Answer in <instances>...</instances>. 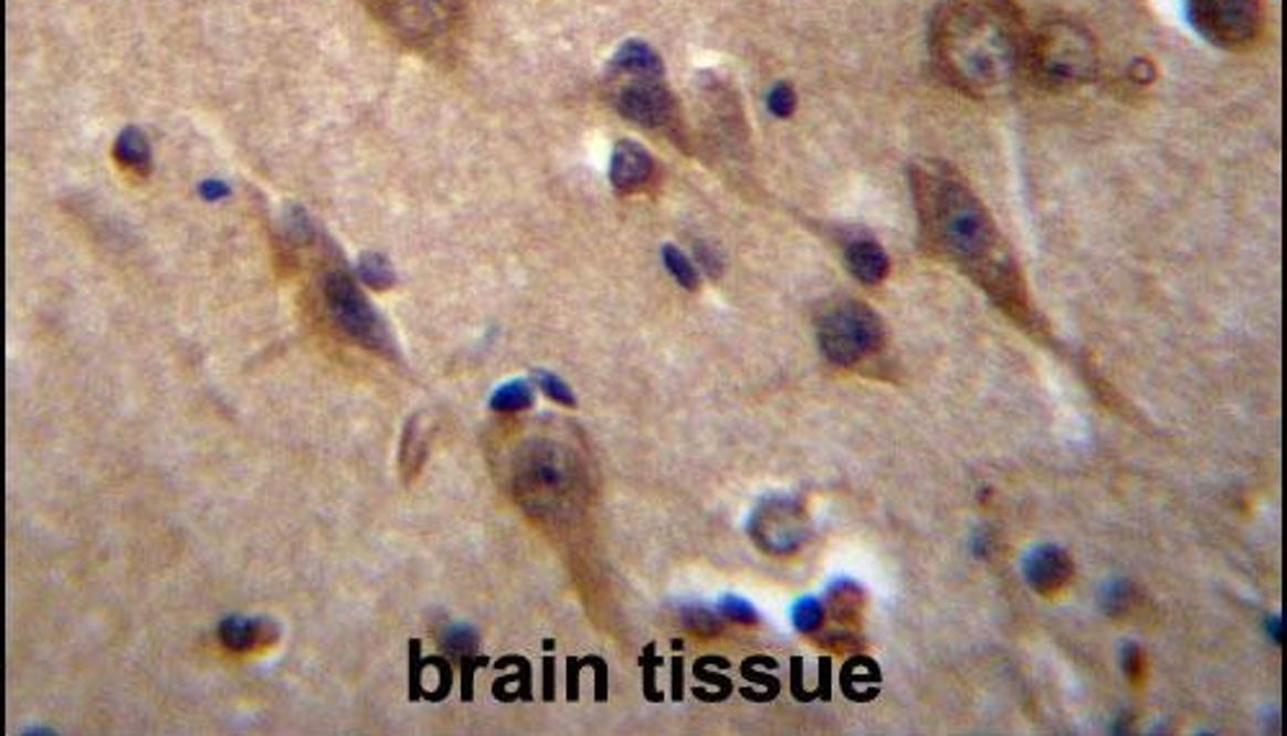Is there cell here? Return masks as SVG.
<instances>
[{"label": "cell", "instance_id": "1", "mask_svg": "<svg viewBox=\"0 0 1287 736\" xmlns=\"http://www.w3.org/2000/svg\"><path fill=\"white\" fill-rule=\"evenodd\" d=\"M925 245L969 273L1004 309L1025 307V286L1008 242L979 196L956 170L925 162L911 170Z\"/></svg>", "mask_w": 1287, "mask_h": 736}, {"label": "cell", "instance_id": "2", "mask_svg": "<svg viewBox=\"0 0 1287 736\" xmlns=\"http://www.w3.org/2000/svg\"><path fill=\"white\" fill-rule=\"evenodd\" d=\"M930 54L940 75L969 98H994L1027 62L1017 0H940L930 19Z\"/></svg>", "mask_w": 1287, "mask_h": 736}, {"label": "cell", "instance_id": "3", "mask_svg": "<svg viewBox=\"0 0 1287 736\" xmlns=\"http://www.w3.org/2000/svg\"><path fill=\"white\" fill-rule=\"evenodd\" d=\"M397 42L431 60L451 57L464 42L470 0H366Z\"/></svg>", "mask_w": 1287, "mask_h": 736}, {"label": "cell", "instance_id": "4", "mask_svg": "<svg viewBox=\"0 0 1287 736\" xmlns=\"http://www.w3.org/2000/svg\"><path fill=\"white\" fill-rule=\"evenodd\" d=\"M572 453L553 441H534L520 451L515 492L528 513L561 515L574 503L582 476Z\"/></svg>", "mask_w": 1287, "mask_h": 736}, {"label": "cell", "instance_id": "5", "mask_svg": "<svg viewBox=\"0 0 1287 736\" xmlns=\"http://www.w3.org/2000/svg\"><path fill=\"white\" fill-rule=\"evenodd\" d=\"M1027 62L1037 83L1066 91L1087 83L1097 70V50L1087 31L1068 21H1053L1027 42Z\"/></svg>", "mask_w": 1287, "mask_h": 736}, {"label": "cell", "instance_id": "6", "mask_svg": "<svg viewBox=\"0 0 1287 736\" xmlns=\"http://www.w3.org/2000/svg\"><path fill=\"white\" fill-rule=\"evenodd\" d=\"M1192 27L1207 42L1231 52H1244L1262 39V0H1184Z\"/></svg>", "mask_w": 1287, "mask_h": 736}, {"label": "cell", "instance_id": "7", "mask_svg": "<svg viewBox=\"0 0 1287 736\" xmlns=\"http://www.w3.org/2000/svg\"><path fill=\"white\" fill-rule=\"evenodd\" d=\"M323 299L327 307V315L335 323V327L350 338L358 346L371 350H392V340L384 323H381L377 312L366 299L350 273L342 269H330L323 278Z\"/></svg>", "mask_w": 1287, "mask_h": 736}, {"label": "cell", "instance_id": "8", "mask_svg": "<svg viewBox=\"0 0 1287 736\" xmlns=\"http://www.w3.org/2000/svg\"><path fill=\"white\" fill-rule=\"evenodd\" d=\"M884 340V327L876 312L863 302H845L832 307L819 323V348L837 366H855L873 354Z\"/></svg>", "mask_w": 1287, "mask_h": 736}, {"label": "cell", "instance_id": "9", "mask_svg": "<svg viewBox=\"0 0 1287 736\" xmlns=\"http://www.w3.org/2000/svg\"><path fill=\"white\" fill-rule=\"evenodd\" d=\"M615 83L613 104L629 122L646 129H675L677 101L665 85V73H608Z\"/></svg>", "mask_w": 1287, "mask_h": 736}, {"label": "cell", "instance_id": "10", "mask_svg": "<svg viewBox=\"0 0 1287 736\" xmlns=\"http://www.w3.org/2000/svg\"><path fill=\"white\" fill-rule=\"evenodd\" d=\"M752 542L766 554L788 556L799 551L809 538V515L793 497H768L747 523Z\"/></svg>", "mask_w": 1287, "mask_h": 736}, {"label": "cell", "instance_id": "11", "mask_svg": "<svg viewBox=\"0 0 1287 736\" xmlns=\"http://www.w3.org/2000/svg\"><path fill=\"white\" fill-rule=\"evenodd\" d=\"M1072 571L1074 569L1068 554L1053 544L1035 546L1023 559L1025 582L1043 598H1051V595L1064 590L1068 579H1072Z\"/></svg>", "mask_w": 1287, "mask_h": 736}, {"label": "cell", "instance_id": "12", "mask_svg": "<svg viewBox=\"0 0 1287 736\" xmlns=\"http://www.w3.org/2000/svg\"><path fill=\"white\" fill-rule=\"evenodd\" d=\"M652 174L654 160L642 145L631 143V139H623V143L615 145L611 158V183L619 191H636V188L650 183Z\"/></svg>", "mask_w": 1287, "mask_h": 736}, {"label": "cell", "instance_id": "13", "mask_svg": "<svg viewBox=\"0 0 1287 736\" xmlns=\"http://www.w3.org/2000/svg\"><path fill=\"white\" fill-rule=\"evenodd\" d=\"M845 263L850 273L863 284L876 286L888 276V255L873 238H853L845 245Z\"/></svg>", "mask_w": 1287, "mask_h": 736}, {"label": "cell", "instance_id": "14", "mask_svg": "<svg viewBox=\"0 0 1287 736\" xmlns=\"http://www.w3.org/2000/svg\"><path fill=\"white\" fill-rule=\"evenodd\" d=\"M220 639L230 652H251L261 641L276 639V629H271L263 618L230 616L220 623Z\"/></svg>", "mask_w": 1287, "mask_h": 736}, {"label": "cell", "instance_id": "15", "mask_svg": "<svg viewBox=\"0 0 1287 736\" xmlns=\"http://www.w3.org/2000/svg\"><path fill=\"white\" fill-rule=\"evenodd\" d=\"M425 422H428L425 414H415V418L408 422V428H404L400 464H402V472L408 476H415L420 472V466H423L425 456H428V441H431V430L425 428Z\"/></svg>", "mask_w": 1287, "mask_h": 736}, {"label": "cell", "instance_id": "16", "mask_svg": "<svg viewBox=\"0 0 1287 736\" xmlns=\"http://www.w3.org/2000/svg\"><path fill=\"white\" fill-rule=\"evenodd\" d=\"M114 158L116 162H122L124 168L129 170H137V174H150V166H152V155H150V145H147V139L143 132L137 127H129L124 129L119 139H116L114 145Z\"/></svg>", "mask_w": 1287, "mask_h": 736}, {"label": "cell", "instance_id": "17", "mask_svg": "<svg viewBox=\"0 0 1287 736\" xmlns=\"http://www.w3.org/2000/svg\"><path fill=\"white\" fill-rule=\"evenodd\" d=\"M534 404V387L528 379H513L497 387L489 397V407L495 412H520Z\"/></svg>", "mask_w": 1287, "mask_h": 736}, {"label": "cell", "instance_id": "18", "mask_svg": "<svg viewBox=\"0 0 1287 736\" xmlns=\"http://www.w3.org/2000/svg\"><path fill=\"white\" fill-rule=\"evenodd\" d=\"M356 271L358 278H361L369 288H377V292H387V288H392L397 281L392 263H389L381 253H363L358 257Z\"/></svg>", "mask_w": 1287, "mask_h": 736}, {"label": "cell", "instance_id": "19", "mask_svg": "<svg viewBox=\"0 0 1287 736\" xmlns=\"http://www.w3.org/2000/svg\"><path fill=\"white\" fill-rule=\"evenodd\" d=\"M662 261H665V269L669 271V276H673L677 284L683 288H688V292H696L700 278H698V271L696 265L690 263V257H685V253H681L675 245H665L662 248Z\"/></svg>", "mask_w": 1287, "mask_h": 736}, {"label": "cell", "instance_id": "20", "mask_svg": "<svg viewBox=\"0 0 1287 736\" xmlns=\"http://www.w3.org/2000/svg\"><path fill=\"white\" fill-rule=\"evenodd\" d=\"M791 623L795 631L814 633L824 623V606L816 598H811V595H803V598L793 602Z\"/></svg>", "mask_w": 1287, "mask_h": 736}, {"label": "cell", "instance_id": "21", "mask_svg": "<svg viewBox=\"0 0 1287 736\" xmlns=\"http://www.w3.org/2000/svg\"><path fill=\"white\" fill-rule=\"evenodd\" d=\"M441 644L446 646L451 654H458V656H470V654L477 652L479 637H477V631L472 629V625H466V623H454V625H449L446 631H443V637H441Z\"/></svg>", "mask_w": 1287, "mask_h": 736}, {"label": "cell", "instance_id": "22", "mask_svg": "<svg viewBox=\"0 0 1287 736\" xmlns=\"http://www.w3.org/2000/svg\"><path fill=\"white\" fill-rule=\"evenodd\" d=\"M1130 598H1133V590H1130V585L1126 582V579H1112V582H1107L1103 587V592H1099V602H1103V608L1110 616L1126 613V608L1130 606Z\"/></svg>", "mask_w": 1287, "mask_h": 736}, {"label": "cell", "instance_id": "23", "mask_svg": "<svg viewBox=\"0 0 1287 736\" xmlns=\"http://www.w3.org/2000/svg\"><path fill=\"white\" fill-rule=\"evenodd\" d=\"M534 376H536V383H538V387H541L544 395L549 397V399H553V402H559V404H565V407H574L577 404L574 391L569 389V383L561 381L557 374L546 371V368H538V371Z\"/></svg>", "mask_w": 1287, "mask_h": 736}, {"label": "cell", "instance_id": "24", "mask_svg": "<svg viewBox=\"0 0 1287 736\" xmlns=\"http://www.w3.org/2000/svg\"><path fill=\"white\" fill-rule=\"evenodd\" d=\"M681 621L685 629L696 631V633H706V637H711V633H719V618H716L711 610L704 608V606H683L681 608Z\"/></svg>", "mask_w": 1287, "mask_h": 736}, {"label": "cell", "instance_id": "25", "mask_svg": "<svg viewBox=\"0 0 1287 736\" xmlns=\"http://www.w3.org/2000/svg\"><path fill=\"white\" fill-rule=\"evenodd\" d=\"M719 610L724 618H729V621L735 623H758V610H755L750 602L737 598V595H724L721 602H719Z\"/></svg>", "mask_w": 1287, "mask_h": 736}, {"label": "cell", "instance_id": "26", "mask_svg": "<svg viewBox=\"0 0 1287 736\" xmlns=\"http://www.w3.org/2000/svg\"><path fill=\"white\" fill-rule=\"evenodd\" d=\"M768 108L778 119H788L795 112V91L788 83H778L768 96Z\"/></svg>", "mask_w": 1287, "mask_h": 736}, {"label": "cell", "instance_id": "27", "mask_svg": "<svg viewBox=\"0 0 1287 736\" xmlns=\"http://www.w3.org/2000/svg\"><path fill=\"white\" fill-rule=\"evenodd\" d=\"M1141 656H1143L1141 649H1138L1136 644H1126V646H1122L1120 664H1122V672H1126V675L1130 680H1138V675H1141V662H1143Z\"/></svg>", "mask_w": 1287, "mask_h": 736}, {"label": "cell", "instance_id": "28", "mask_svg": "<svg viewBox=\"0 0 1287 736\" xmlns=\"http://www.w3.org/2000/svg\"><path fill=\"white\" fill-rule=\"evenodd\" d=\"M696 255H698V263L704 265V269L708 273H711V276H719V273H721V261H719V255H716L711 248L704 245V242H698V245H696Z\"/></svg>", "mask_w": 1287, "mask_h": 736}, {"label": "cell", "instance_id": "29", "mask_svg": "<svg viewBox=\"0 0 1287 736\" xmlns=\"http://www.w3.org/2000/svg\"><path fill=\"white\" fill-rule=\"evenodd\" d=\"M487 660L485 656H470V660H464V701H472V680H474V670L477 667H485Z\"/></svg>", "mask_w": 1287, "mask_h": 736}, {"label": "cell", "instance_id": "30", "mask_svg": "<svg viewBox=\"0 0 1287 736\" xmlns=\"http://www.w3.org/2000/svg\"><path fill=\"white\" fill-rule=\"evenodd\" d=\"M410 654H412V664H410V698L415 701L420 695V672H418V654H420V641H410Z\"/></svg>", "mask_w": 1287, "mask_h": 736}, {"label": "cell", "instance_id": "31", "mask_svg": "<svg viewBox=\"0 0 1287 736\" xmlns=\"http://www.w3.org/2000/svg\"><path fill=\"white\" fill-rule=\"evenodd\" d=\"M199 191H201V196H204L207 201H217V199H224V196L230 193V188L224 186L222 181H204V183L199 186Z\"/></svg>", "mask_w": 1287, "mask_h": 736}, {"label": "cell", "instance_id": "32", "mask_svg": "<svg viewBox=\"0 0 1287 736\" xmlns=\"http://www.w3.org/2000/svg\"><path fill=\"white\" fill-rule=\"evenodd\" d=\"M1269 633H1273V641L1275 644H1283V637H1285V623L1280 616H1273L1269 618Z\"/></svg>", "mask_w": 1287, "mask_h": 736}, {"label": "cell", "instance_id": "33", "mask_svg": "<svg viewBox=\"0 0 1287 736\" xmlns=\"http://www.w3.org/2000/svg\"><path fill=\"white\" fill-rule=\"evenodd\" d=\"M546 701L553 698V662L546 660Z\"/></svg>", "mask_w": 1287, "mask_h": 736}, {"label": "cell", "instance_id": "34", "mask_svg": "<svg viewBox=\"0 0 1287 736\" xmlns=\"http://www.w3.org/2000/svg\"><path fill=\"white\" fill-rule=\"evenodd\" d=\"M577 695V662H569V698Z\"/></svg>", "mask_w": 1287, "mask_h": 736}]
</instances>
